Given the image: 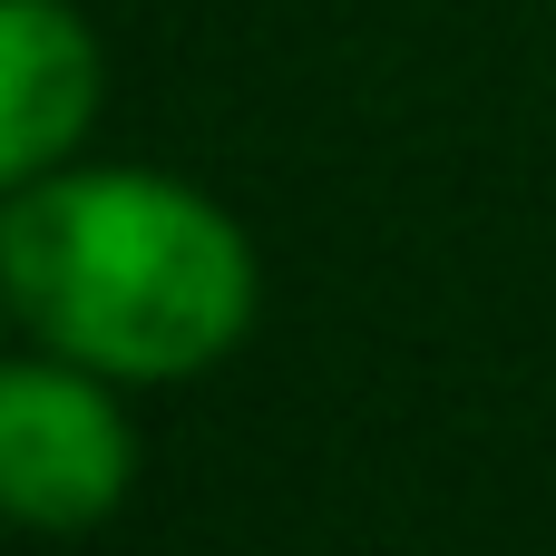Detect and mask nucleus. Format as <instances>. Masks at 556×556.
<instances>
[{
    "instance_id": "nucleus-3",
    "label": "nucleus",
    "mask_w": 556,
    "mask_h": 556,
    "mask_svg": "<svg viewBox=\"0 0 556 556\" xmlns=\"http://www.w3.org/2000/svg\"><path fill=\"white\" fill-rule=\"evenodd\" d=\"M108 59L78 0H0V186L68 166L98 127Z\"/></svg>"
},
{
    "instance_id": "nucleus-2",
    "label": "nucleus",
    "mask_w": 556,
    "mask_h": 556,
    "mask_svg": "<svg viewBox=\"0 0 556 556\" xmlns=\"http://www.w3.org/2000/svg\"><path fill=\"white\" fill-rule=\"evenodd\" d=\"M127 381L59 362V352H20L0 371V508L29 538H88L127 508L137 489V420L117 401Z\"/></svg>"
},
{
    "instance_id": "nucleus-1",
    "label": "nucleus",
    "mask_w": 556,
    "mask_h": 556,
    "mask_svg": "<svg viewBox=\"0 0 556 556\" xmlns=\"http://www.w3.org/2000/svg\"><path fill=\"white\" fill-rule=\"evenodd\" d=\"M0 303L39 352L166 391L244 352L264 264L205 186L68 156L0 195Z\"/></svg>"
}]
</instances>
